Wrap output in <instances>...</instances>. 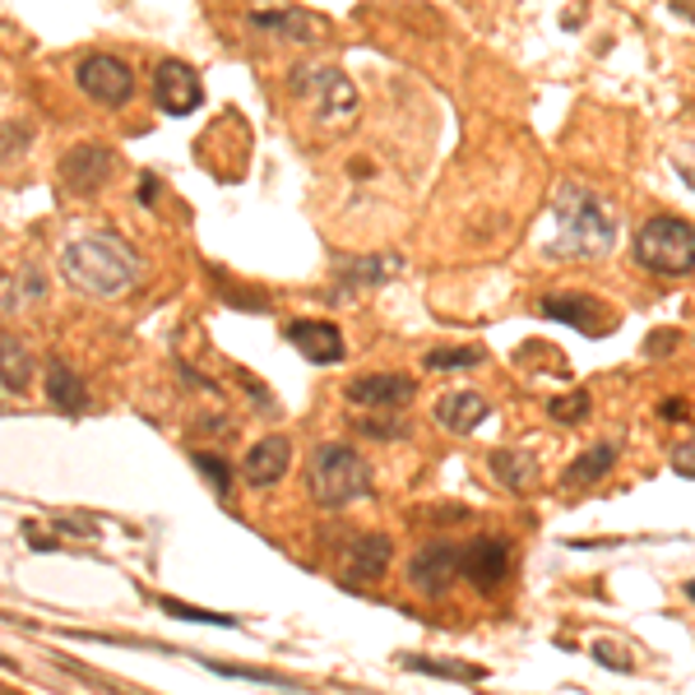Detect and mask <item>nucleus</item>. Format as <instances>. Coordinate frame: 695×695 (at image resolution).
I'll return each mask as SVG.
<instances>
[{
  "mask_svg": "<svg viewBox=\"0 0 695 695\" xmlns=\"http://www.w3.org/2000/svg\"><path fill=\"white\" fill-rule=\"evenodd\" d=\"M47 399H51L61 413H80V409H84V380L74 376L70 362H61V357L47 362Z\"/></svg>",
  "mask_w": 695,
  "mask_h": 695,
  "instance_id": "obj_21",
  "label": "nucleus"
},
{
  "mask_svg": "<svg viewBox=\"0 0 695 695\" xmlns=\"http://www.w3.org/2000/svg\"><path fill=\"white\" fill-rule=\"evenodd\" d=\"M306 487H311V500L320 510H343L353 500L372 496V469H366V459L353 446L325 440L306 459Z\"/></svg>",
  "mask_w": 695,
  "mask_h": 695,
  "instance_id": "obj_3",
  "label": "nucleus"
},
{
  "mask_svg": "<svg viewBox=\"0 0 695 695\" xmlns=\"http://www.w3.org/2000/svg\"><path fill=\"white\" fill-rule=\"evenodd\" d=\"M487 469H492V478H496L506 492H529L533 478H538L533 455H519V450H492V455H487Z\"/></svg>",
  "mask_w": 695,
  "mask_h": 695,
  "instance_id": "obj_19",
  "label": "nucleus"
},
{
  "mask_svg": "<svg viewBox=\"0 0 695 695\" xmlns=\"http://www.w3.org/2000/svg\"><path fill=\"white\" fill-rule=\"evenodd\" d=\"M487 413H492V403L482 399L478 390H450V394H440V403H436V422L446 432H455V436H469Z\"/></svg>",
  "mask_w": 695,
  "mask_h": 695,
  "instance_id": "obj_16",
  "label": "nucleus"
},
{
  "mask_svg": "<svg viewBox=\"0 0 695 695\" xmlns=\"http://www.w3.org/2000/svg\"><path fill=\"white\" fill-rule=\"evenodd\" d=\"M287 469H293V440L287 436H264L260 446L242 459V478L250 487H274Z\"/></svg>",
  "mask_w": 695,
  "mask_h": 695,
  "instance_id": "obj_15",
  "label": "nucleus"
},
{
  "mask_svg": "<svg viewBox=\"0 0 695 695\" xmlns=\"http://www.w3.org/2000/svg\"><path fill=\"white\" fill-rule=\"evenodd\" d=\"M616 459H622V446H616V440H603V446L585 450V455L570 463V469H566V482H570V487H589V482L608 478V469H612Z\"/></svg>",
  "mask_w": 695,
  "mask_h": 695,
  "instance_id": "obj_22",
  "label": "nucleus"
},
{
  "mask_svg": "<svg viewBox=\"0 0 695 695\" xmlns=\"http://www.w3.org/2000/svg\"><path fill=\"white\" fill-rule=\"evenodd\" d=\"M61 269L66 279L89 297H126L134 279H140V256L111 232H93V237H80L61 250Z\"/></svg>",
  "mask_w": 695,
  "mask_h": 695,
  "instance_id": "obj_2",
  "label": "nucleus"
},
{
  "mask_svg": "<svg viewBox=\"0 0 695 695\" xmlns=\"http://www.w3.org/2000/svg\"><path fill=\"white\" fill-rule=\"evenodd\" d=\"M663 348H668V353H672V348H678V334H672V330H668V334H663V330H659V334H649L645 353H663Z\"/></svg>",
  "mask_w": 695,
  "mask_h": 695,
  "instance_id": "obj_31",
  "label": "nucleus"
},
{
  "mask_svg": "<svg viewBox=\"0 0 695 695\" xmlns=\"http://www.w3.org/2000/svg\"><path fill=\"white\" fill-rule=\"evenodd\" d=\"M631 256L645 274H659V279L695 274V223L672 219V214L649 219L640 232H635Z\"/></svg>",
  "mask_w": 695,
  "mask_h": 695,
  "instance_id": "obj_4",
  "label": "nucleus"
},
{
  "mask_svg": "<svg viewBox=\"0 0 695 695\" xmlns=\"http://www.w3.org/2000/svg\"><path fill=\"white\" fill-rule=\"evenodd\" d=\"M390 556H394V543L385 533H366L353 543V562H348V575L353 579H380L390 570Z\"/></svg>",
  "mask_w": 695,
  "mask_h": 695,
  "instance_id": "obj_18",
  "label": "nucleus"
},
{
  "mask_svg": "<svg viewBox=\"0 0 695 695\" xmlns=\"http://www.w3.org/2000/svg\"><path fill=\"white\" fill-rule=\"evenodd\" d=\"M538 311H543L547 320L570 325V330H579V334H608L612 330L608 306L598 297H589V293H552V297L538 302Z\"/></svg>",
  "mask_w": 695,
  "mask_h": 695,
  "instance_id": "obj_11",
  "label": "nucleus"
},
{
  "mask_svg": "<svg viewBox=\"0 0 695 695\" xmlns=\"http://www.w3.org/2000/svg\"><path fill=\"white\" fill-rule=\"evenodd\" d=\"M552 242L543 246L552 260H603L616 246V214L589 186L566 181L552 200Z\"/></svg>",
  "mask_w": 695,
  "mask_h": 695,
  "instance_id": "obj_1",
  "label": "nucleus"
},
{
  "mask_svg": "<svg viewBox=\"0 0 695 695\" xmlns=\"http://www.w3.org/2000/svg\"><path fill=\"white\" fill-rule=\"evenodd\" d=\"M116 172V158L111 149L103 144H74L66 158H61V181L74 190V196H93V190H103Z\"/></svg>",
  "mask_w": 695,
  "mask_h": 695,
  "instance_id": "obj_12",
  "label": "nucleus"
},
{
  "mask_svg": "<svg viewBox=\"0 0 695 695\" xmlns=\"http://www.w3.org/2000/svg\"><path fill=\"white\" fill-rule=\"evenodd\" d=\"M672 469H678L682 478H695V436L686 440V446L672 450Z\"/></svg>",
  "mask_w": 695,
  "mask_h": 695,
  "instance_id": "obj_29",
  "label": "nucleus"
},
{
  "mask_svg": "<svg viewBox=\"0 0 695 695\" xmlns=\"http://www.w3.org/2000/svg\"><path fill=\"white\" fill-rule=\"evenodd\" d=\"M163 612H172V616H186V622H209V626H232V616H223V612H204V608H186V603H177V598H163Z\"/></svg>",
  "mask_w": 695,
  "mask_h": 695,
  "instance_id": "obj_27",
  "label": "nucleus"
},
{
  "mask_svg": "<svg viewBox=\"0 0 695 695\" xmlns=\"http://www.w3.org/2000/svg\"><path fill=\"white\" fill-rule=\"evenodd\" d=\"M432 372H469V366H482V348H436L427 353Z\"/></svg>",
  "mask_w": 695,
  "mask_h": 695,
  "instance_id": "obj_24",
  "label": "nucleus"
},
{
  "mask_svg": "<svg viewBox=\"0 0 695 695\" xmlns=\"http://www.w3.org/2000/svg\"><path fill=\"white\" fill-rule=\"evenodd\" d=\"M0 385L10 394H24L33 385V348L19 334H0Z\"/></svg>",
  "mask_w": 695,
  "mask_h": 695,
  "instance_id": "obj_17",
  "label": "nucleus"
},
{
  "mask_svg": "<svg viewBox=\"0 0 695 695\" xmlns=\"http://www.w3.org/2000/svg\"><path fill=\"white\" fill-rule=\"evenodd\" d=\"M339 293H357V287H376L380 279H390L403 269V260L385 256V260H339Z\"/></svg>",
  "mask_w": 695,
  "mask_h": 695,
  "instance_id": "obj_20",
  "label": "nucleus"
},
{
  "mask_svg": "<svg viewBox=\"0 0 695 695\" xmlns=\"http://www.w3.org/2000/svg\"><path fill=\"white\" fill-rule=\"evenodd\" d=\"M362 436L394 440V436H409V427H403V422H380V417H366V422H362Z\"/></svg>",
  "mask_w": 695,
  "mask_h": 695,
  "instance_id": "obj_28",
  "label": "nucleus"
},
{
  "mask_svg": "<svg viewBox=\"0 0 695 695\" xmlns=\"http://www.w3.org/2000/svg\"><path fill=\"white\" fill-rule=\"evenodd\" d=\"M686 593H691V598H695V579H691V585H686Z\"/></svg>",
  "mask_w": 695,
  "mask_h": 695,
  "instance_id": "obj_33",
  "label": "nucleus"
},
{
  "mask_svg": "<svg viewBox=\"0 0 695 695\" xmlns=\"http://www.w3.org/2000/svg\"><path fill=\"white\" fill-rule=\"evenodd\" d=\"M409 672H427V678H446V682H482L487 672L473 663H450V659H422V653H403Z\"/></svg>",
  "mask_w": 695,
  "mask_h": 695,
  "instance_id": "obj_23",
  "label": "nucleus"
},
{
  "mask_svg": "<svg viewBox=\"0 0 695 695\" xmlns=\"http://www.w3.org/2000/svg\"><path fill=\"white\" fill-rule=\"evenodd\" d=\"M293 93L306 98V103H316L325 121L357 111V93H353V84L343 80V70H334V66H302L293 74Z\"/></svg>",
  "mask_w": 695,
  "mask_h": 695,
  "instance_id": "obj_5",
  "label": "nucleus"
},
{
  "mask_svg": "<svg viewBox=\"0 0 695 695\" xmlns=\"http://www.w3.org/2000/svg\"><path fill=\"white\" fill-rule=\"evenodd\" d=\"M589 653H593V659L603 663V668H612V672H631V659H616V649H612V645H603V640H598Z\"/></svg>",
  "mask_w": 695,
  "mask_h": 695,
  "instance_id": "obj_30",
  "label": "nucleus"
},
{
  "mask_svg": "<svg viewBox=\"0 0 695 695\" xmlns=\"http://www.w3.org/2000/svg\"><path fill=\"white\" fill-rule=\"evenodd\" d=\"M246 24L256 33H274V37H287V43H325L330 37V24L320 14H306V10H293V5H264V10H250Z\"/></svg>",
  "mask_w": 695,
  "mask_h": 695,
  "instance_id": "obj_9",
  "label": "nucleus"
},
{
  "mask_svg": "<svg viewBox=\"0 0 695 695\" xmlns=\"http://www.w3.org/2000/svg\"><path fill=\"white\" fill-rule=\"evenodd\" d=\"M153 103H158L167 116L196 111L204 103L200 74L190 70L186 61H158V70H153Z\"/></svg>",
  "mask_w": 695,
  "mask_h": 695,
  "instance_id": "obj_8",
  "label": "nucleus"
},
{
  "mask_svg": "<svg viewBox=\"0 0 695 695\" xmlns=\"http://www.w3.org/2000/svg\"><path fill=\"white\" fill-rule=\"evenodd\" d=\"M413 376H399V372H380V376H357L348 385V399L357 403V409H403V403H413Z\"/></svg>",
  "mask_w": 695,
  "mask_h": 695,
  "instance_id": "obj_13",
  "label": "nucleus"
},
{
  "mask_svg": "<svg viewBox=\"0 0 695 695\" xmlns=\"http://www.w3.org/2000/svg\"><path fill=\"white\" fill-rule=\"evenodd\" d=\"M510 575V543L506 538H473L469 547H459V579H469L473 589L496 593Z\"/></svg>",
  "mask_w": 695,
  "mask_h": 695,
  "instance_id": "obj_7",
  "label": "nucleus"
},
{
  "mask_svg": "<svg viewBox=\"0 0 695 695\" xmlns=\"http://www.w3.org/2000/svg\"><path fill=\"white\" fill-rule=\"evenodd\" d=\"M153 196H158V181H153V177H144V181H140V200L149 204Z\"/></svg>",
  "mask_w": 695,
  "mask_h": 695,
  "instance_id": "obj_32",
  "label": "nucleus"
},
{
  "mask_svg": "<svg viewBox=\"0 0 695 695\" xmlns=\"http://www.w3.org/2000/svg\"><path fill=\"white\" fill-rule=\"evenodd\" d=\"M547 413L556 417V422H579V417H585L589 413V394H556L552 403H547Z\"/></svg>",
  "mask_w": 695,
  "mask_h": 695,
  "instance_id": "obj_26",
  "label": "nucleus"
},
{
  "mask_svg": "<svg viewBox=\"0 0 695 695\" xmlns=\"http://www.w3.org/2000/svg\"><path fill=\"white\" fill-rule=\"evenodd\" d=\"M409 579L422 598H446L450 585L459 579V547L455 543H427L413 562H409Z\"/></svg>",
  "mask_w": 695,
  "mask_h": 695,
  "instance_id": "obj_10",
  "label": "nucleus"
},
{
  "mask_svg": "<svg viewBox=\"0 0 695 695\" xmlns=\"http://www.w3.org/2000/svg\"><path fill=\"white\" fill-rule=\"evenodd\" d=\"M287 343L302 348L306 362L316 366H330V362H343V334L334 330V320H287Z\"/></svg>",
  "mask_w": 695,
  "mask_h": 695,
  "instance_id": "obj_14",
  "label": "nucleus"
},
{
  "mask_svg": "<svg viewBox=\"0 0 695 695\" xmlns=\"http://www.w3.org/2000/svg\"><path fill=\"white\" fill-rule=\"evenodd\" d=\"M74 80H80V89L89 93L93 103H103V107H126L130 93H134L130 66L121 61V56H107V51L84 56L80 70H74Z\"/></svg>",
  "mask_w": 695,
  "mask_h": 695,
  "instance_id": "obj_6",
  "label": "nucleus"
},
{
  "mask_svg": "<svg viewBox=\"0 0 695 695\" xmlns=\"http://www.w3.org/2000/svg\"><path fill=\"white\" fill-rule=\"evenodd\" d=\"M196 469L204 473V482L214 487L219 496H227V487H232V473H227V459H219V455H196Z\"/></svg>",
  "mask_w": 695,
  "mask_h": 695,
  "instance_id": "obj_25",
  "label": "nucleus"
}]
</instances>
